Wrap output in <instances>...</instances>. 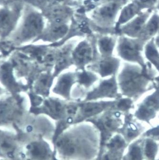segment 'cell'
<instances>
[{
	"instance_id": "cell-1",
	"label": "cell",
	"mask_w": 159,
	"mask_h": 160,
	"mask_svg": "<svg viewBox=\"0 0 159 160\" xmlns=\"http://www.w3.org/2000/svg\"><path fill=\"white\" fill-rule=\"evenodd\" d=\"M95 130L86 125L66 129L54 142L56 152L65 160H92L98 153L99 147V138Z\"/></svg>"
},
{
	"instance_id": "cell-2",
	"label": "cell",
	"mask_w": 159,
	"mask_h": 160,
	"mask_svg": "<svg viewBox=\"0 0 159 160\" xmlns=\"http://www.w3.org/2000/svg\"><path fill=\"white\" fill-rule=\"evenodd\" d=\"M47 20L41 10L30 3H25L19 20L16 36L22 42L37 39L43 32Z\"/></svg>"
},
{
	"instance_id": "cell-3",
	"label": "cell",
	"mask_w": 159,
	"mask_h": 160,
	"mask_svg": "<svg viewBox=\"0 0 159 160\" xmlns=\"http://www.w3.org/2000/svg\"><path fill=\"white\" fill-rule=\"evenodd\" d=\"M124 0H109L88 11L89 21L93 26L101 29H112L116 27L117 20Z\"/></svg>"
},
{
	"instance_id": "cell-4",
	"label": "cell",
	"mask_w": 159,
	"mask_h": 160,
	"mask_svg": "<svg viewBox=\"0 0 159 160\" xmlns=\"http://www.w3.org/2000/svg\"><path fill=\"white\" fill-rule=\"evenodd\" d=\"M120 113L113 108H110L102 113L90 118L86 121L92 123L99 130L101 147L111 137L119 125Z\"/></svg>"
},
{
	"instance_id": "cell-5",
	"label": "cell",
	"mask_w": 159,
	"mask_h": 160,
	"mask_svg": "<svg viewBox=\"0 0 159 160\" xmlns=\"http://www.w3.org/2000/svg\"><path fill=\"white\" fill-rule=\"evenodd\" d=\"M25 4L13 1L0 8V35L5 36L16 27L22 15Z\"/></svg>"
},
{
	"instance_id": "cell-6",
	"label": "cell",
	"mask_w": 159,
	"mask_h": 160,
	"mask_svg": "<svg viewBox=\"0 0 159 160\" xmlns=\"http://www.w3.org/2000/svg\"><path fill=\"white\" fill-rule=\"evenodd\" d=\"M97 47L95 43L88 38L78 42L72 52L73 65L78 70H84L95 60Z\"/></svg>"
},
{
	"instance_id": "cell-7",
	"label": "cell",
	"mask_w": 159,
	"mask_h": 160,
	"mask_svg": "<svg viewBox=\"0 0 159 160\" xmlns=\"http://www.w3.org/2000/svg\"><path fill=\"white\" fill-rule=\"evenodd\" d=\"M87 92L83 101L110 100L118 96V84L115 76L104 78Z\"/></svg>"
},
{
	"instance_id": "cell-8",
	"label": "cell",
	"mask_w": 159,
	"mask_h": 160,
	"mask_svg": "<svg viewBox=\"0 0 159 160\" xmlns=\"http://www.w3.org/2000/svg\"><path fill=\"white\" fill-rule=\"evenodd\" d=\"M115 101L113 100H97L80 102L78 112L73 124H77L102 113L114 107Z\"/></svg>"
},
{
	"instance_id": "cell-9",
	"label": "cell",
	"mask_w": 159,
	"mask_h": 160,
	"mask_svg": "<svg viewBox=\"0 0 159 160\" xmlns=\"http://www.w3.org/2000/svg\"><path fill=\"white\" fill-rule=\"evenodd\" d=\"M41 12L48 22L71 23L73 9L69 5L61 2H57L49 4Z\"/></svg>"
},
{
	"instance_id": "cell-10",
	"label": "cell",
	"mask_w": 159,
	"mask_h": 160,
	"mask_svg": "<svg viewBox=\"0 0 159 160\" xmlns=\"http://www.w3.org/2000/svg\"><path fill=\"white\" fill-rule=\"evenodd\" d=\"M57 77L52 88V92L60 98L70 101L71 99V94L73 87L78 82V72H62Z\"/></svg>"
},
{
	"instance_id": "cell-11",
	"label": "cell",
	"mask_w": 159,
	"mask_h": 160,
	"mask_svg": "<svg viewBox=\"0 0 159 160\" xmlns=\"http://www.w3.org/2000/svg\"><path fill=\"white\" fill-rule=\"evenodd\" d=\"M71 23H58L48 22L41 34L37 38L53 45L60 42L68 35Z\"/></svg>"
},
{
	"instance_id": "cell-12",
	"label": "cell",
	"mask_w": 159,
	"mask_h": 160,
	"mask_svg": "<svg viewBox=\"0 0 159 160\" xmlns=\"http://www.w3.org/2000/svg\"><path fill=\"white\" fill-rule=\"evenodd\" d=\"M67 101V100L57 97H48L44 100L41 111L50 118L59 121L69 118L67 112L69 102Z\"/></svg>"
},
{
	"instance_id": "cell-13",
	"label": "cell",
	"mask_w": 159,
	"mask_h": 160,
	"mask_svg": "<svg viewBox=\"0 0 159 160\" xmlns=\"http://www.w3.org/2000/svg\"><path fill=\"white\" fill-rule=\"evenodd\" d=\"M119 66L118 60L112 56L101 57L94 60L88 65L87 70L97 74L103 78L115 75Z\"/></svg>"
},
{
	"instance_id": "cell-14",
	"label": "cell",
	"mask_w": 159,
	"mask_h": 160,
	"mask_svg": "<svg viewBox=\"0 0 159 160\" xmlns=\"http://www.w3.org/2000/svg\"><path fill=\"white\" fill-rule=\"evenodd\" d=\"M153 10H143L128 22L118 28L123 35L133 38L143 32L145 24Z\"/></svg>"
},
{
	"instance_id": "cell-15",
	"label": "cell",
	"mask_w": 159,
	"mask_h": 160,
	"mask_svg": "<svg viewBox=\"0 0 159 160\" xmlns=\"http://www.w3.org/2000/svg\"><path fill=\"white\" fill-rule=\"evenodd\" d=\"M132 39L123 35L117 39L118 54L125 60H134L138 55V46Z\"/></svg>"
},
{
	"instance_id": "cell-16",
	"label": "cell",
	"mask_w": 159,
	"mask_h": 160,
	"mask_svg": "<svg viewBox=\"0 0 159 160\" xmlns=\"http://www.w3.org/2000/svg\"><path fill=\"white\" fill-rule=\"evenodd\" d=\"M30 157L33 160H54V153L44 141L35 142L28 145Z\"/></svg>"
},
{
	"instance_id": "cell-17",
	"label": "cell",
	"mask_w": 159,
	"mask_h": 160,
	"mask_svg": "<svg viewBox=\"0 0 159 160\" xmlns=\"http://www.w3.org/2000/svg\"><path fill=\"white\" fill-rule=\"evenodd\" d=\"M117 39L112 34H104L99 35L95 40V44L100 56H112Z\"/></svg>"
},
{
	"instance_id": "cell-18",
	"label": "cell",
	"mask_w": 159,
	"mask_h": 160,
	"mask_svg": "<svg viewBox=\"0 0 159 160\" xmlns=\"http://www.w3.org/2000/svg\"><path fill=\"white\" fill-rule=\"evenodd\" d=\"M142 11L141 9L132 0L126 2L123 6L120 12L117 20L116 28H118L128 22Z\"/></svg>"
},
{
	"instance_id": "cell-19",
	"label": "cell",
	"mask_w": 159,
	"mask_h": 160,
	"mask_svg": "<svg viewBox=\"0 0 159 160\" xmlns=\"http://www.w3.org/2000/svg\"><path fill=\"white\" fill-rule=\"evenodd\" d=\"M99 81V75L84 69L78 70L77 84L84 90L90 89Z\"/></svg>"
},
{
	"instance_id": "cell-20",
	"label": "cell",
	"mask_w": 159,
	"mask_h": 160,
	"mask_svg": "<svg viewBox=\"0 0 159 160\" xmlns=\"http://www.w3.org/2000/svg\"><path fill=\"white\" fill-rule=\"evenodd\" d=\"M54 79L52 72L51 71L42 73L36 84V89L38 92L45 97L48 96L50 89L54 83Z\"/></svg>"
},
{
	"instance_id": "cell-21",
	"label": "cell",
	"mask_w": 159,
	"mask_h": 160,
	"mask_svg": "<svg viewBox=\"0 0 159 160\" xmlns=\"http://www.w3.org/2000/svg\"><path fill=\"white\" fill-rule=\"evenodd\" d=\"M159 30V13L156 10L152 11L147 20L142 33L147 36H152L155 34Z\"/></svg>"
},
{
	"instance_id": "cell-22",
	"label": "cell",
	"mask_w": 159,
	"mask_h": 160,
	"mask_svg": "<svg viewBox=\"0 0 159 160\" xmlns=\"http://www.w3.org/2000/svg\"><path fill=\"white\" fill-rule=\"evenodd\" d=\"M142 11L146 10H152L156 7L158 0H132Z\"/></svg>"
},
{
	"instance_id": "cell-23",
	"label": "cell",
	"mask_w": 159,
	"mask_h": 160,
	"mask_svg": "<svg viewBox=\"0 0 159 160\" xmlns=\"http://www.w3.org/2000/svg\"><path fill=\"white\" fill-rule=\"evenodd\" d=\"M129 156L131 160H140L141 159V151L139 148L136 146L132 147L130 152Z\"/></svg>"
},
{
	"instance_id": "cell-24",
	"label": "cell",
	"mask_w": 159,
	"mask_h": 160,
	"mask_svg": "<svg viewBox=\"0 0 159 160\" xmlns=\"http://www.w3.org/2000/svg\"><path fill=\"white\" fill-rule=\"evenodd\" d=\"M130 100L128 99H122L117 104L115 102V105L114 106H117L118 108L120 109V110H126L128 109L131 105Z\"/></svg>"
},
{
	"instance_id": "cell-25",
	"label": "cell",
	"mask_w": 159,
	"mask_h": 160,
	"mask_svg": "<svg viewBox=\"0 0 159 160\" xmlns=\"http://www.w3.org/2000/svg\"><path fill=\"white\" fill-rule=\"evenodd\" d=\"M156 151V145L151 142H149L146 145V152L147 156L152 157Z\"/></svg>"
},
{
	"instance_id": "cell-26",
	"label": "cell",
	"mask_w": 159,
	"mask_h": 160,
	"mask_svg": "<svg viewBox=\"0 0 159 160\" xmlns=\"http://www.w3.org/2000/svg\"><path fill=\"white\" fill-rule=\"evenodd\" d=\"M108 1L109 0H84V4H86L87 5H89V6H91V5H92V7L91 9H92Z\"/></svg>"
},
{
	"instance_id": "cell-27",
	"label": "cell",
	"mask_w": 159,
	"mask_h": 160,
	"mask_svg": "<svg viewBox=\"0 0 159 160\" xmlns=\"http://www.w3.org/2000/svg\"><path fill=\"white\" fill-rule=\"evenodd\" d=\"M13 1L14 0H0V4L2 3H4V5H5L9 2Z\"/></svg>"
},
{
	"instance_id": "cell-28",
	"label": "cell",
	"mask_w": 159,
	"mask_h": 160,
	"mask_svg": "<svg viewBox=\"0 0 159 160\" xmlns=\"http://www.w3.org/2000/svg\"><path fill=\"white\" fill-rule=\"evenodd\" d=\"M156 9L159 13V0H158L157 4L156 6Z\"/></svg>"
}]
</instances>
